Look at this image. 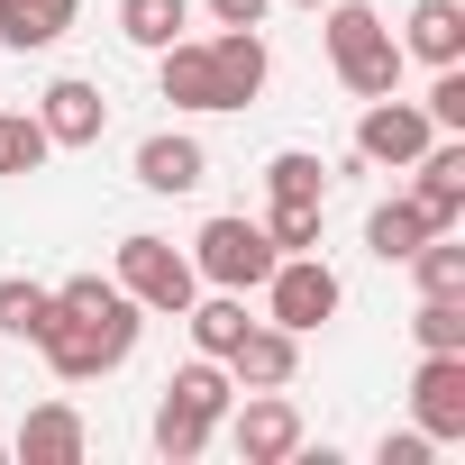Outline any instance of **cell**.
<instances>
[{
    "label": "cell",
    "mask_w": 465,
    "mask_h": 465,
    "mask_svg": "<svg viewBox=\"0 0 465 465\" xmlns=\"http://www.w3.org/2000/svg\"><path fill=\"white\" fill-rule=\"evenodd\" d=\"M228 401H238L228 365H219V356H192V365L164 383V401H155V456H164V465H192V456L219 438Z\"/></svg>",
    "instance_id": "cell-1"
},
{
    "label": "cell",
    "mask_w": 465,
    "mask_h": 465,
    "mask_svg": "<svg viewBox=\"0 0 465 465\" xmlns=\"http://www.w3.org/2000/svg\"><path fill=\"white\" fill-rule=\"evenodd\" d=\"M137 329H146V311H110V320H74V311H55L46 338H37V356H46L55 383H101L110 365L137 356Z\"/></svg>",
    "instance_id": "cell-2"
},
{
    "label": "cell",
    "mask_w": 465,
    "mask_h": 465,
    "mask_svg": "<svg viewBox=\"0 0 465 465\" xmlns=\"http://www.w3.org/2000/svg\"><path fill=\"white\" fill-rule=\"evenodd\" d=\"M119 292L137 302V311H155V320H183L192 302H201V274H192V256L173 247V238H146V228H137V238H119Z\"/></svg>",
    "instance_id": "cell-3"
},
{
    "label": "cell",
    "mask_w": 465,
    "mask_h": 465,
    "mask_svg": "<svg viewBox=\"0 0 465 465\" xmlns=\"http://www.w3.org/2000/svg\"><path fill=\"white\" fill-rule=\"evenodd\" d=\"M274 238H265V219H201V238H192V274L210 283V292H256L265 274H274Z\"/></svg>",
    "instance_id": "cell-4"
},
{
    "label": "cell",
    "mask_w": 465,
    "mask_h": 465,
    "mask_svg": "<svg viewBox=\"0 0 465 465\" xmlns=\"http://www.w3.org/2000/svg\"><path fill=\"white\" fill-rule=\"evenodd\" d=\"M256 292H265V320H274V329H292V338L329 329V320H338V302H347V283L329 274V256H320V247H311V256H274V274H265Z\"/></svg>",
    "instance_id": "cell-5"
},
{
    "label": "cell",
    "mask_w": 465,
    "mask_h": 465,
    "mask_svg": "<svg viewBox=\"0 0 465 465\" xmlns=\"http://www.w3.org/2000/svg\"><path fill=\"white\" fill-rule=\"evenodd\" d=\"M228 447H238L247 465H283V456H302V411H292L283 392L228 401Z\"/></svg>",
    "instance_id": "cell-6"
},
{
    "label": "cell",
    "mask_w": 465,
    "mask_h": 465,
    "mask_svg": "<svg viewBox=\"0 0 465 465\" xmlns=\"http://www.w3.org/2000/svg\"><path fill=\"white\" fill-rule=\"evenodd\" d=\"M411 429L429 447L465 438V356H420V374H411Z\"/></svg>",
    "instance_id": "cell-7"
},
{
    "label": "cell",
    "mask_w": 465,
    "mask_h": 465,
    "mask_svg": "<svg viewBox=\"0 0 465 465\" xmlns=\"http://www.w3.org/2000/svg\"><path fill=\"white\" fill-rule=\"evenodd\" d=\"M429 137H438V128H429V110H420V101H401V92L365 101V119H356V155H365V164H392V173H401Z\"/></svg>",
    "instance_id": "cell-8"
},
{
    "label": "cell",
    "mask_w": 465,
    "mask_h": 465,
    "mask_svg": "<svg viewBox=\"0 0 465 465\" xmlns=\"http://www.w3.org/2000/svg\"><path fill=\"white\" fill-rule=\"evenodd\" d=\"M401 173H411V201H420L429 228H465V146L456 137H429Z\"/></svg>",
    "instance_id": "cell-9"
},
{
    "label": "cell",
    "mask_w": 465,
    "mask_h": 465,
    "mask_svg": "<svg viewBox=\"0 0 465 465\" xmlns=\"http://www.w3.org/2000/svg\"><path fill=\"white\" fill-rule=\"evenodd\" d=\"M219 365H228V383H238V392H283V383L302 374V338H292V329H274V320H256L238 347L219 356Z\"/></svg>",
    "instance_id": "cell-10"
},
{
    "label": "cell",
    "mask_w": 465,
    "mask_h": 465,
    "mask_svg": "<svg viewBox=\"0 0 465 465\" xmlns=\"http://www.w3.org/2000/svg\"><path fill=\"white\" fill-rule=\"evenodd\" d=\"M37 128H46V146H101V128H110L101 83H83V74L46 83V92H37Z\"/></svg>",
    "instance_id": "cell-11"
},
{
    "label": "cell",
    "mask_w": 465,
    "mask_h": 465,
    "mask_svg": "<svg viewBox=\"0 0 465 465\" xmlns=\"http://www.w3.org/2000/svg\"><path fill=\"white\" fill-rule=\"evenodd\" d=\"M155 92L173 110H219V64H210V37H173L155 46Z\"/></svg>",
    "instance_id": "cell-12"
},
{
    "label": "cell",
    "mask_w": 465,
    "mask_h": 465,
    "mask_svg": "<svg viewBox=\"0 0 465 465\" xmlns=\"http://www.w3.org/2000/svg\"><path fill=\"white\" fill-rule=\"evenodd\" d=\"M137 183H146V192H164V201H173V192H201V183H210V155H201V137H183V128H155V137L137 146Z\"/></svg>",
    "instance_id": "cell-13"
},
{
    "label": "cell",
    "mask_w": 465,
    "mask_h": 465,
    "mask_svg": "<svg viewBox=\"0 0 465 465\" xmlns=\"http://www.w3.org/2000/svg\"><path fill=\"white\" fill-rule=\"evenodd\" d=\"M210 64H219V110H247L265 92V74H274V55H265L256 28H219L210 37Z\"/></svg>",
    "instance_id": "cell-14"
},
{
    "label": "cell",
    "mask_w": 465,
    "mask_h": 465,
    "mask_svg": "<svg viewBox=\"0 0 465 465\" xmlns=\"http://www.w3.org/2000/svg\"><path fill=\"white\" fill-rule=\"evenodd\" d=\"M83 447H92V438H83V411H74V401H37V411L19 420V456H28V465H83Z\"/></svg>",
    "instance_id": "cell-15"
},
{
    "label": "cell",
    "mask_w": 465,
    "mask_h": 465,
    "mask_svg": "<svg viewBox=\"0 0 465 465\" xmlns=\"http://www.w3.org/2000/svg\"><path fill=\"white\" fill-rule=\"evenodd\" d=\"M401 55L420 64H465V0H420L401 19Z\"/></svg>",
    "instance_id": "cell-16"
},
{
    "label": "cell",
    "mask_w": 465,
    "mask_h": 465,
    "mask_svg": "<svg viewBox=\"0 0 465 465\" xmlns=\"http://www.w3.org/2000/svg\"><path fill=\"white\" fill-rule=\"evenodd\" d=\"M74 19H83V0H10V19H0V46H10V55H37V46H55Z\"/></svg>",
    "instance_id": "cell-17"
},
{
    "label": "cell",
    "mask_w": 465,
    "mask_h": 465,
    "mask_svg": "<svg viewBox=\"0 0 465 465\" xmlns=\"http://www.w3.org/2000/svg\"><path fill=\"white\" fill-rule=\"evenodd\" d=\"M183 329H192V347H201V356H228L256 320H247V292H210V302H192V311H183Z\"/></svg>",
    "instance_id": "cell-18"
},
{
    "label": "cell",
    "mask_w": 465,
    "mask_h": 465,
    "mask_svg": "<svg viewBox=\"0 0 465 465\" xmlns=\"http://www.w3.org/2000/svg\"><path fill=\"white\" fill-rule=\"evenodd\" d=\"M420 238H438V228L420 219V201H411V192H401V201H383V210L365 219V247H374L383 265H411V247H420Z\"/></svg>",
    "instance_id": "cell-19"
},
{
    "label": "cell",
    "mask_w": 465,
    "mask_h": 465,
    "mask_svg": "<svg viewBox=\"0 0 465 465\" xmlns=\"http://www.w3.org/2000/svg\"><path fill=\"white\" fill-rule=\"evenodd\" d=\"M55 311H64V302H55L46 283H28V274H10V283H0V338H19V347H37Z\"/></svg>",
    "instance_id": "cell-20"
},
{
    "label": "cell",
    "mask_w": 465,
    "mask_h": 465,
    "mask_svg": "<svg viewBox=\"0 0 465 465\" xmlns=\"http://www.w3.org/2000/svg\"><path fill=\"white\" fill-rule=\"evenodd\" d=\"M183 28H192V0H119V37H128V46H146V55H155V46H173Z\"/></svg>",
    "instance_id": "cell-21"
},
{
    "label": "cell",
    "mask_w": 465,
    "mask_h": 465,
    "mask_svg": "<svg viewBox=\"0 0 465 465\" xmlns=\"http://www.w3.org/2000/svg\"><path fill=\"white\" fill-rule=\"evenodd\" d=\"M320 37H329V64H347V55H365V46H383L392 28L365 10V0H329L320 10Z\"/></svg>",
    "instance_id": "cell-22"
},
{
    "label": "cell",
    "mask_w": 465,
    "mask_h": 465,
    "mask_svg": "<svg viewBox=\"0 0 465 465\" xmlns=\"http://www.w3.org/2000/svg\"><path fill=\"white\" fill-rule=\"evenodd\" d=\"M411 274H420V292L465 302V247H456V228H438V238H420V247H411Z\"/></svg>",
    "instance_id": "cell-23"
},
{
    "label": "cell",
    "mask_w": 465,
    "mask_h": 465,
    "mask_svg": "<svg viewBox=\"0 0 465 465\" xmlns=\"http://www.w3.org/2000/svg\"><path fill=\"white\" fill-rule=\"evenodd\" d=\"M401 64H411V55H401V37H383V46L347 55V64H338V83H347L356 101H383V92H401Z\"/></svg>",
    "instance_id": "cell-24"
},
{
    "label": "cell",
    "mask_w": 465,
    "mask_h": 465,
    "mask_svg": "<svg viewBox=\"0 0 465 465\" xmlns=\"http://www.w3.org/2000/svg\"><path fill=\"white\" fill-rule=\"evenodd\" d=\"M411 338H420V356H465V302H447V292H420V311H411Z\"/></svg>",
    "instance_id": "cell-25"
},
{
    "label": "cell",
    "mask_w": 465,
    "mask_h": 465,
    "mask_svg": "<svg viewBox=\"0 0 465 465\" xmlns=\"http://www.w3.org/2000/svg\"><path fill=\"white\" fill-rule=\"evenodd\" d=\"M55 146H46V128H37V110H0V183H19V173H37Z\"/></svg>",
    "instance_id": "cell-26"
},
{
    "label": "cell",
    "mask_w": 465,
    "mask_h": 465,
    "mask_svg": "<svg viewBox=\"0 0 465 465\" xmlns=\"http://www.w3.org/2000/svg\"><path fill=\"white\" fill-rule=\"evenodd\" d=\"M265 192H274V201H329V164H320L311 146H283V155L265 164Z\"/></svg>",
    "instance_id": "cell-27"
},
{
    "label": "cell",
    "mask_w": 465,
    "mask_h": 465,
    "mask_svg": "<svg viewBox=\"0 0 465 465\" xmlns=\"http://www.w3.org/2000/svg\"><path fill=\"white\" fill-rule=\"evenodd\" d=\"M320 219H329V201H274V210H265V238H274L283 256H311V247H320Z\"/></svg>",
    "instance_id": "cell-28"
},
{
    "label": "cell",
    "mask_w": 465,
    "mask_h": 465,
    "mask_svg": "<svg viewBox=\"0 0 465 465\" xmlns=\"http://www.w3.org/2000/svg\"><path fill=\"white\" fill-rule=\"evenodd\" d=\"M420 110H429V128H438V137H465V64H438V83H429V101H420Z\"/></svg>",
    "instance_id": "cell-29"
},
{
    "label": "cell",
    "mask_w": 465,
    "mask_h": 465,
    "mask_svg": "<svg viewBox=\"0 0 465 465\" xmlns=\"http://www.w3.org/2000/svg\"><path fill=\"white\" fill-rule=\"evenodd\" d=\"M374 465H429V438H420V429H401V438L383 429V447H374Z\"/></svg>",
    "instance_id": "cell-30"
},
{
    "label": "cell",
    "mask_w": 465,
    "mask_h": 465,
    "mask_svg": "<svg viewBox=\"0 0 465 465\" xmlns=\"http://www.w3.org/2000/svg\"><path fill=\"white\" fill-rule=\"evenodd\" d=\"M265 10H274V0H210L219 28H265Z\"/></svg>",
    "instance_id": "cell-31"
},
{
    "label": "cell",
    "mask_w": 465,
    "mask_h": 465,
    "mask_svg": "<svg viewBox=\"0 0 465 465\" xmlns=\"http://www.w3.org/2000/svg\"><path fill=\"white\" fill-rule=\"evenodd\" d=\"M292 10H329V0H292Z\"/></svg>",
    "instance_id": "cell-32"
},
{
    "label": "cell",
    "mask_w": 465,
    "mask_h": 465,
    "mask_svg": "<svg viewBox=\"0 0 465 465\" xmlns=\"http://www.w3.org/2000/svg\"><path fill=\"white\" fill-rule=\"evenodd\" d=\"M0 19H10V0H0Z\"/></svg>",
    "instance_id": "cell-33"
},
{
    "label": "cell",
    "mask_w": 465,
    "mask_h": 465,
    "mask_svg": "<svg viewBox=\"0 0 465 465\" xmlns=\"http://www.w3.org/2000/svg\"><path fill=\"white\" fill-rule=\"evenodd\" d=\"M0 456H10V447H0Z\"/></svg>",
    "instance_id": "cell-34"
}]
</instances>
